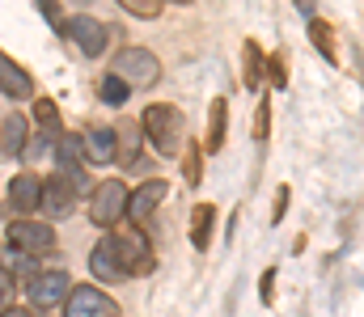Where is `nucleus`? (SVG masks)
Here are the masks:
<instances>
[{"instance_id":"1","label":"nucleus","mask_w":364,"mask_h":317,"mask_svg":"<svg viewBox=\"0 0 364 317\" xmlns=\"http://www.w3.org/2000/svg\"><path fill=\"white\" fill-rule=\"evenodd\" d=\"M182 127H186V118H182L178 106H170V102L144 106L140 131H144V140L157 148V157H178V148H182Z\"/></svg>"},{"instance_id":"2","label":"nucleus","mask_w":364,"mask_h":317,"mask_svg":"<svg viewBox=\"0 0 364 317\" xmlns=\"http://www.w3.org/2000/svg\"><path fill=\"white\" fill-rule=\"evenodd\" d=\"M110 77H119L127 89H149V85L161 77V60H157L153 51H144V47H123V51L114 55Z\"/></svg>"},{"instance_id":"3","label":"nucleus","mask_w":364,"mask_h":317,"mask_svg":"<svg viewBox=\"0 0 364 317\" xmlns=\"http://www.w3.org/2000/svg\"><path fill=\"white\" fill-rule=\"evenodd\" d=\"M127 187L119 182V178H106V182H97L90 191V220L97 228H114L123 216H127Z\"/></svg>"},{"instance_id":"4","label":"nucleus","mask_w":364,"mask_h":317,"mask_svg":"<svg viewBox=\"0 0 364 317\" xmlns=\"http://www.w3.org/2000/svg\"><path fill=\"white\" fill-rule=\"evenodd\" d=\"M64 38H73V47L81 51V55H90V60H97L106 47H110V30L97 21V17H90V13H73V17H64Z\"/></svg>"},{"instance_id":"5","label":"nucleus","mask_w":364,"mask_h":317,"mask_svg":"<svg viewBox=\"0 0 364 317\" xmlns=\"http://www.w3.org/2000/svg\"><path fill=\"white\" fill-rule=\"evenodd\" d=\"M110 241H114V254H119V262H123L127 275H144V271H153V250H149V237H144L140 228L110 233Z\"/></svg>"},{"instance_id":"6","label":"nucleus","mask_w":364,"mask_h":317,"mask_svg":"<svg viewBox=\"0 0 364 317\" xmlns=\"http://www.w3.org/2000/svg\"><path fill=\"white\" fill-rule=\"evenodd\" d=\"M64 317H123V313H119V305H114L102 288L81 284V288L68 292V301H64Z\"/></svg>"},{"instance_id":"7","label":"nucleus","mask_w":364,"mask_h":317,"mask_svg":"<svg viewBox=\"0 0 364 317\" xmlns=\"http://www.w3.org/2000/svg\"><path fill=\"white\" fill-rule=\"evenodd\" d=\"M9 241H13V250H21V254H51L55 250V228L51 224H43V220H17L13 228H9Z\"/></svg>"},{"instance_id":"8","label":"nucleus","mask_w":364,"mask_h":317,"mask_svg":"<svg viewBox=\"0 0 364 317\" xmlns=\"http://www.w3.org/2000/svg\"><path fill=\"white\" fill-rule=\"evenodd\" d=\"M68 292H73V275L68 271H38L34 279H30V301L34 305H43V309H55V305H64L68 301Z\"/></svg>"},{"instance_id":"9","label":"nucleus","mask_w":364,"mask_h":317,"mask_svg":"<svg viewBox=\"0 0 364 317\" xmlns=\"http://www.w3.org/2000/svg\"><path fill=\"white\" fill-rule=\"evenodd\" d=\"M90 275L97 284H123V279H127V271H123V262H119V254H114L110 233L90 250Z\"/></svg>"},{"instance_id":"10","label":"nucleus","mask_w":364,"mask_h":317,"mask_svg":"<svg viewBox=\"0 0 364 317\" xmlns=\"http://www.w3.org/2000/svg\"><path fill=\"white\" fill-rule=\"evenodd\" d=\"M166 199V182L161 178H149V182H140L132 195H127V220H132V228H140L153 211H157V204Z\"/></svg>"},{"instance_id":"11","label":"nucleus","mask_w":364,"mask_h":317,"mask_svg":"<svg viewBox=\"0 0 364 317\" xmlns=\"http://www.w3.org/2000/svg\"><path fill=\"white\" fill-rule=\"evenodd\" d=\"M81 152H85V161H93V165L119 161V131L114 127H90L81 135Z\"/></svg>"},{"instance_id":"12","label":"nucleus","mask_w":364,"mask_h":317,"mask_svg":"<svg viewBox=\"0 0 364 317\" xmlns=\"http://www.w3.org/2000/svg\"><path fill=\"white\" fill-rule=\"evenodd\" d=\"M73 208H77V191L64 182V174H51V178L43 182V199H38V211H47V216L64 220V216H68Z\"/></svg>"},{"instance_id":"13","label":"nucleus","mask_w":364,"mask_h":317,"mask_svg":"<svg viewBox=\"0 0 364 317\" xmlns=\"http://www.w3.org/2000/svg\"><path fill=\"white\" fill-rule=\"evenodd\" d=\"M38 199H43V182H38L34 174H17V178L9 182V208L17 211L21 220H26L30 211H38Z\"/></svg>"},{"instance_id":"14","label":"nucleus","mask_w":364,"mask_h":317,"mask_svg":"<svg viewBox=\"0 0 364 317\" xmlns=\"http://www.w3.org/2000/svg\"><path fill=\"white\" fill-rule=\"evenodd\" d=\"M0 94H9V98H30V94H34L30 72H26L21 64H13L4 51H0Z\"/></svg>"},{"instance_id":"15","label":"nucleus","mask_w":364,"mask_h":317,"mask_svg":"<svg viewBox=\"0 0 364 317\" xmlns=\"http://www.w3.org/2000/svg\"><path fill=\"white\" fill-rule=\"evenodd\" d=\"M225 131H229V102L216 98L208 106V135H203V152H220L225 148Z\"/></svg>"},{"instance_id":"16","label":"nucleus","mask_w":364,"mask_h":317,"mask_svg":"<svg viewBox=\"0 0 364 317\" xmlns=\"http://www.w3.org/2000/svg\"><path fill=\"white\" fill-rule=\"evenodd\" d=\"M212 228H216V204H199V208L191 211V245H195L199 254H208Z\"/></svg>"},{"instance_id":"17","label":"nucleus","mask_w":364,"mask_h":317,"mask_svg":"<svg viewBox=\"0 0 364 317\" xmlns=\"http://www.w3.org/2000/svg\"><path fill=\"white\" fill-rule=\"evenodd\" d=\"M242 60H246V77H242V85H246L250 94H259V85L267 81V60H263V51H259V43H255V38H246Z\"/></svg>"},{"instance_id":"18","label":"nucleus","mask_w":364,"mask_h":317,"mask_svg":"<svg viewBox=\"0 0 364 317\" xmlns=\"http://www.w3.org/2000/svg\"><path fill=\"white\" fill-rule=\"evenodd\" d=\"M26 135H30L26 118H21V114H9V118H4V135H0L4 144H0V148H4L9 157H21V152H26Z\"/></svg>"},{"instance_id":"19","label":"nucleus","mask_w":364,"mask_h":317,"mask_svg":"<svg viewBox=\"0 0 364 317\" xmlns=\"http://www.w3.org/2000/svg\"><path fill=\"white\" fill-rule=\"evenodd\" d=\"M0 271H9L13 279H17V275L34 279V275H38V262H34L30 254H21V250H13V245H9V250H4V267H0Z\"/></svg>"},{"instance_id":"20","label":"nucleus","mask_w":364,"mask_h":317,"mask_svg":"<svg viewBox=\"0 0 364 317\" xmlns=\"http://www.w3.org/2000/svg\"><path fill=\"white\" fill-rule=\"evenodd\" d=\"M309 38H314V47H318V51L335 64V30H331L322 17H314V21H309Z\"/></svg>"},{"instance_id":"21","label":"nucleus","mask_w":364,"mask_h":317,"mask_svg":"<svg viewBox=\"0 0 364 317\" xmlns=\"http://www.w3.org/2000/svg\"><path fill=\"white\" fill-rule=\"evenodd\" d=\"M119 157H123V165H132L140 157V127L136 123H123V131H119Z\"/></svg>"},{"instance_id":"22","label":"nucleus","mask_w":364,"mask_h":317,"mask_svg":"<svg viewBox=\"0 0 364 317\" xmlns=\"http://www.w3.org/2000/svg\"><path fill=\"white\" fill-rule=\"evenodd\" d=\"M127 94H132V89H127L119 77H110V72H106V77H102V85H97V98H102L106 106H123V102H127Z\"/></svg>"},{"instance_id":"23","label":"nucleus","mask_w":364,"mask_h":317,"mask_svg":"<svg viewBox=\"0 0 364 317\" xmlns=\"http://www.w3.org/2000/svg\"><path fill=\"white\" fill-rule=\"evenodd\" d=\"M182 178H186L191 187H199V182H203V148H195V144H191V148L182 152Z\"/></svg>"},{"instance_id":"24","label":"nucleus","mask_w":364,"mask_h":317,"mask_svg":"<svg viewBox=\"0 0 364 317\" xmlns=\"http://www.w3.org/2000/svg\"><path fill=\"white\" fill-rule=\"evenodd\" d=\"M34 118H38L43 131H55V135H60V110H55L51 98H38V102H34Z\"/></svg>"},{"instance_id":"25","label":"nucleus","mask_w":364,"mask_h":317,"mask_svg":"<svg viewBox=\"0 0 364 317\" xmlns=\"http://www.w3.org/2000/svg\"><path fill=\"white\" fill-rule=\"evenodd\" d=\"M272 135V98H259V110H255V140L263 144Z\"/></svg>"},{"instance_id":"26","label":"nucleus","mask_w":364,"mask_h":317,"mask_svg":"<svg viewBox=\"0 0 364 317\" xmlns=\"http://www.w3.org/2000/svg\"><path fill=\"white\" fill-rule=\"evenodd\" d=\"M267 77H272V89H288V68H284V55L279 51L267 60Z\"/></svg>"},{"instance_id":"27","label":"nucleus","mask_w":364,"mask_h":317,"mask_svg":"<svg viewBox=\"0 0 364 317\" xmlns=\"http://www.w3.org/2000/svg\"><path fill=\"white\" fill-rule=\"evenodd\" d=\"M123 9H127L132 17H157V13H161V4H153V0H123Z\"/></svg>"},{"instance_id":"28","label":"nucleus","mask_w":364,"mask_h":317,"mask_svg":"<svg viewBox=\"0 0 364 317\" xmlns=\"http://www.w3.org/2000/svg\"><path fill=\"white\" fill-rule=\"evenodd\" d=\"M275 275H279L275 267H267V271L259 275V292H263V305H275Z\"/></svg>"},{"instance_id":"29","label":"nucleus","mask_w":364,"mask_h":317,"mask_svg":"<svg viewBox=\"0 0 364 317\" xmlns=\"http://www.w3.org/2000/svg\"><path fill=\"white\" fill-rule=\"evenodd\" d=\"M288 199H292V191L279 187V191H275V208H272V224H284V216H288Z\"/></svg>"},{"instance_id":"30","label":"nucleus","mask_w":364,"mask_h":317,"mask_svg":"<svg viewBox=\"0 0 364 317\" xmlns=\"http://www.w3.org/2000/svg\"><path fill=\"white\" fill-rule=\"evenodd\" d=\"M9 301H13V275L0 271V305H9Z\"/></svg>"},{"instance_id":"31","label":"nucleus","mask_w":364,"mask_h":317,"mask_svg":"<svg viewBox=\"0 0 364 317\" xmlns=\"http://www.w3.org/2000/svg\"><path fill=\"white\" fill-rule=\"evenodd\" d=\"M38 9H43V17H51V21H60V26H64V17H60V9H55V4H38Z\"/></svg>"},{"instance_id":"32","label":"nucleus","mask_w":364,"mask_h":317,"mask_svg":"<svg viewBox=\"0 0 364 317\" xmlns=\"http://www.w3.org/2000/svg\"><path fill=\"white\" fill-rule=\"evenodd\" d=\"M4 317H34L30 309H4Z\"/></svg>"}]
</instances>
